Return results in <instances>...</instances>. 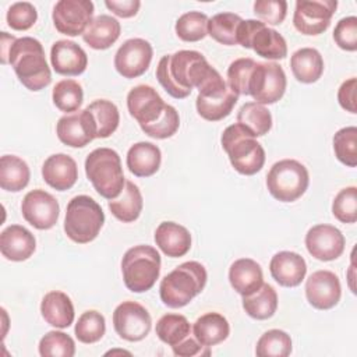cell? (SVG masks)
<instances>
[{
    "instance_id": "36",
    "label": "cell",
    "mask_w": 357,
    "mask_h": 357,
    "mask_svg": "<svg viewBox=\"0 0 357 357\" xmlns=\"http://www.w3.org/2000/svg\"><path fill=\"white\" fill-rule=\"evenodd\" d=\"M237 123L257 138L268 134L272 127V116L264 105L247 102L237 113Z\"/></svg>"
},
{
    "instance_id": "43",
    "label": "cell",
    "mask_w": 357,
    "mask_h": 357,
    "mask_svg": "<svg viewBox=\"0 0 357 357\" xmlns=\"http://www.w3.org/2000/svg\"><path fill=\"white\" fill-rule=\"evenodd\" d=\"M333 151L339 162L349 167L357 166V128L343 127L333 135Z\"/></svg>"
},
{
    "instance_id": "54",
    "label": "cell",
    "mask_w": 357,
    "mask_h": 357,
    "mask_svg": "<svg viewBox=\"0 0 357 357\" xmlns=\"http://www.w3.org/2000/svg\"><path fill=\"white\" fill-rule=\"evenodd\" d=\"M113 353H127V354H130L128 351H124V350H112V351H107L106 354H113Z\"/></svg>"
},
{
    "instance_id": "22",
    "label": "cell",
    "mask_w": 357,
    "mask_h": 357,
    "mask_svg": "<svg viewBox=\"0 0 357 357\" xmlns=\"http://www.w3.org/2000/svg\"><path fill=\"white\" fill-rule=\"evenodd\" d=\"M42 177L47 185L57 191L70 190L78 178L75 160L66 153L49 156L42 166Z\"/></svg>"
},
{
    "instance_id": "7",
    "label": "cell",
    "mask_w": 357,
    "mask_h": 357,
    "mask_svg": "<svg viewBox=\"0 0 357 357\" xmlns=\"http://www.w3.org/2000/svg\"><path fill=\"white\" fill-rule=\"evenodd\" d=\"M126 287L132 293H144L153 287L160 273V255L151 245H134L121 259Z\"/></svg>"
},
{
    "instance_id": "5",
    "label": "cell",
    "mask_w": 357,
    "mask_h": 357,
    "mask_svg": "<svg viewBox=\"0 0 357 357\" xmlns=\"http://www.w3.org/2000/svg\"><path fill=\"white\" fill-rule=\"evenodd\" d=\"M220 141L231 166L240 174L252 176L264 167L265 151L262 145L238 123L229 126Z\"/></svg>"
},
{
    "instance_id": "10",
    "label": "cell",
    "mask_w": 357,
    "mask_h": 357,
    "mask_svg": "<svg viewBox=\"0 0 357 357\" xmlns=\"http://www.w3.org/2000/svg\"><path fill=\"white\" fill-rule=\"evenodd\" d=\"M286 85V74L278 63H257L250 77L248 95L257 103L272 105L282 99Z\"/></svg>"
},
{
    "instance_id": "6",
    "label": "cell",
    "mask_w": 357,
    "mask_h": 357,
    "mask_svg": "<svg viewBox=\"0 0 357 357\" xmlns=\"http://www.w3.org/2000/svg\"><path fill=\"white\" fill-rule=\"evenodd\" d=\"M105 223L100 205L88 195H77L67 204L64 231L70 240L86 244L95 240Z\"/></svg>"
},
{
    "instance_id": "19",
    "label": "cell",
    "mask_w": 357,
    "mask_h": 357,
    "mask_svg": "<svg viewBox=\"0 0 357 357\" xmlns=\"http://www.w3.org/2000/svg\"><path fill=\"white\" fill-rule=\"evenodd\" d=\"M50 63L57 74L73 77L85 71L88 66V56L78 43L61 39L52 45Z\"/></svg>"
},
{
    "instance_id": "21",
    "label": "cell",
    "mask_w": 357,
    "mask_h": 357,
    "mask_svg": "<svg viewBox=\"0 0 357 357\" xmlns=\"http://www.w3.org/2000/svg\"><path fill=\"white\" fill-rule=\"evenodd\" d=\"M272 278L283 287L298 286L307 273L304 258L293 251H280L275 254L269 262Z\"/></svg>"
},
{
    "instance_id": "11",
    "label": "cell",
    "mask_w": 357,
    "mask_h": 357,
    "mask_svg": "<svg viewBox=\"0 0 357 357\" xmlns=\"http://www.w3.org/2000/svg\"><path fill=\"white\" fill-rule=\"evenodd\" d=\"M337 7L336 0H297L293 24L304 35H319L325 32Z\"/></svg>"
},
{
    "instance_id": "34",
    "label": "cell",
    "mask_w": 357,
    "mask_h": 357,
    "mask_svg": "<svg viewBox=\"0 0 357 357\" xmlns=\"http://www.w3.org/2000/svg\"><path fill=\"white\" fill-rule=\"evenodd\" d=\"M31 172L25 160L15 155H4L0 159V187L6 191L18 192L29 183Z\"/></svg>"
},
{
    "instance_id": "29",
    "label": "cell",
    "mask_w": 357,
    "mask_h": 357,
    "mask_svg": "<svg viewBox=\"0 0 357 357\" xmlns=\"http://www.w3.org/2000/svg\"><path fill=\"white\" fill-rule=\"evenodd\" d=\"M120 32V22L110 15L102 14L91 21L82 33V39L89 47L95 50H105L119 39Z\"/></svg>"
},
{
    "instance_id": "49",
    "label": "cell",
    "mask_w": 357,
    "mask_h": 357,
    "mask_svg": "<svg viewBox=\"0 0 357 357\" xmlns=\"http://www.w3.org/2000/svg\"><path fill=\"white\" fill-rule=\"evenodd\" d=\"M254 13L265 25H279L286 18L287 3L284 0H257Z\"/></svg>"
},
{
    "instance_id": "28",
    "label": "cell",
    "mask_w": 357,
    "mask_h": 357,
    "mask_svg": "<svg viewBox=\"0 0 357 357\" xmlns=\"http://www.w3.org/2000/svg\"><path fill=\"white\" fill-rule=\"evenodd\" d=\"M237 100L238 95L227 86L225 91L220 92L198 95L195 99V106L198 114L202 119L208 121H219L231 113Z\"/></svg>"
},
{
    "instance_id": "51",
    "label": "cell",
    "mask_w": 357,
    "mask_h": 357,
    "mask_svg": "<svg viewBox=\"0 0 357 357\" xmlns=\"http://www.w3.org/2000/svg\"><path fill=\"white\" fill-rule=\"evenodd\" d=\"M356 86H357V79L349 78L344 82H342V85L339 86L337 91V102L339 105L350 113H357V107H356Z\"/></svg>"
},
{
    "instance_id": "32",
    "label": "cell",
    "mask_w": 357,
    "mask_h": 357,
    "mask_svg": "<svg viewBox=\"0 0 357 357\" xmlns=\"http://www.w3.org/2000/svg\"><path fill=\"white\" fill-rule=\"evenodd\" d=\"M85 110L89 114L95 138H107L117 130L120 113L113 102L107 99H98L89 103Z\"/></svg>"
},
{
    "instance_id": "53",
    "label": "cell",
    "mask_w": 357,
    "mask_h": 357,
    "mask_svg": "<svg viewBox=\"0 0 357 357\" xmlns=\"http://www.w3.org/2000/svg\"><path fill=\"white\" fill-rule=\"evenodd\" d=\"M202 346L194 336H188L185 337L183 342L177 343L176 346H172V350L176 356H181V357H190V356H195V354H202Z\"/></svg>"
},
{
    "instance_id": "45",
    "label": "cell",
    "mask_w": 357,
    "mask_h": 357,
    "mask_svg": "<svg viewBox=\"0 0 357 357\" xmlns=\"http://www.w3.org/2000/svg\"><path fill=\"white\" fill-rule=\"evenodd\" d=\"M257 61L250 57L236 59L227 68V85L237 95H248V82Z\"/></svg>"
},
{
    "instance_id": "44",
    "label": "cell",
    "mask_w": 357,
    "mask_h": 357,
    "mask_svg": "<svg viewBox=\"0 0 357 357\" xmlns=\"http://www.w3.org/2000/svg\"><path fill=\"white\" fill-rule=\"evenodd\" d=\"M39 354L42 357H73L75 343L67 333L50 331L39 342Z\"/></svg>"
},
{
    "instance_id": "33",
    "label": "cell",
    "mask_w": 357,
    "mask_h": 357,
    "mask_svg": "<svg viewBox=\"0 0 357 357\" xmlns=\"http://www.w3.org/2000/svg\"><path fill=\"white\" fill-rule=\"evenodd\" d=\"M142 194L132 181H126L120 197L109 199V209L112 215L123 223L137 220L142 212Z\"/></svg>"
},
{
    "instance_id": "30",
    "label": "cell",
    "mask_w": 357,
    "mask_h": 357,
    "mask_svg": "<svg viewBox=\"0 0 357 357\" xmlns=\"http://www.w3.org/2000/svg\"><path fill=\"white\" fill-rule=\"evenodd\" d=\"M230 333L227 319L219 312H206L201 315L192 325L194 337L205 347L222 343Z\"/></svg>"
},
{
    "instance_id": "52",
    "label": "cell",
    "mask_w": 357,
    "mask_h": 357,
    "mask_svg": "<svg viewBox=\"0 0 357 357\" xmlns=\"http://www.w3.org/2000/svg\"><path fill=\"white\" fill-rule=\"evenodd\" d=\"M105 6L112 13H114L117 17L130 18L138 13L141 1H138V0H106Z\"/></svg>"
},
{
    "instance_id": "25",
    "label": "cell",
    "mask_w": 357,
    "mask_h": 357,
    "mask_svg": "<svg viewBox=\"0 0 357 357\" xmlns=\"http://www.w3.org/2000/svg\"><path fill=\"white\" fill-rule=\"evenodd\" d=\"M229 282L241 296H248L261 287L264 275L259 264L251 258L236 259L229 269Z\"/></svg>"
},
{
    "instance_id": "41",
    "label": "cell",
    "mask_w": 357,
    "mask_h": 357,
    "mask_svg": "<svg viewBox=\"0 0 357 357\" xmlns=\"http://www.w3.org/2000/svg\"><path fill=\"white\" fill-rule=\"evenodd\" d=\"M208 17L201 11H188L176 21V33L184 42H198L208 35Z\"/></svg>"
},
{
    "instance_id": "31",
    "label": "cell",
    "mask_w": 357,
    "mask_h": 357,
    "mask_svg": "<svg viewBox=\"0 0 357 357\" xmlns=\"http://www.w3.org/2000/svg\"><path fill=\"white\" fill-rule=\"evenodd\" d=\"M290 67L294 78L303 84L318 81L324 73V59L314 47H301L291 54Z\"/></svg>"
},
{
    "instance_id": "24",
    "label": "cell",
    "mask_w": 357,
    "mask_h": 357,
    "mask_svg": "<svg viewBox=\"0 0 357 357\" xmlns=\"http://www.w3.org/2000/svg\"><path fill=\"white\" fill-rule=\"evenodd\" d=\"M155 243L165 255L178 258L190 251L191 234L178 223L162 222L155 230Z\"/></svg>"
},
{
    "instance_id": "46",
    "label": "cell",
    "mask_w": 357,
    "mask_h": 357,
    "mask_svg": "<svg viewBox=\"0 0 357 357\" xmlns=\"http://www.w3.org/2000/svg\"><path fill=\"white\" fill-rule=\"evenodd\" d=\"M332 213L342 223H354L357 220V188L354 185L340 190L333 202Z\"/></svg>"
},
{
    "instance_id": "14",
    "label": "cell",
    "mask_w": 357,
    "mask_h": 357,
    "mask_svg": "<svg viewBox=\"0 0 357 357\" xmlns=\"http://www.w3.org/2000/svg\"><path fill=\"white\" fill-rule=\"evenodd\" d=\"M21 212L24 219L35 229L49 230L57 223L60 206L52 194L36 188L24 197Z\"/></svg>"
},
{
    "instance_id": "9",
    "label": "cell",
    "mask_w": 357,
    "mask_h": 357,
    "mask_svg": "<svg viewBox=\"0 0 357 357\" xmlns=\"http://www.w3.org/2000/svg\"><path fill=\"white\" fill-rule=\"evenodd\" d=\"M237 45L252 49L268 60H280L287 56L286 39L273 28L257 20H243L237 28Z\"/></svg>"
},
{
    "instance_id": "37",
    "label": "cell",
    "mask_w": 357,
    "mask_h": 357,
    "mask_svg": "<svg viewBox=\"0 0 357 357\" xmlns=\"http://www.w3.org/2000/svg\"><path fill=\"white\" fill-rule=\"evenodd\" d=\"M241 21V17L234 13L215 14L208 20V35L222 45H237V28Z\"/></svg>"
},
{
    "instance_id": "35",
    "label": "cell",
    "mask_w": 357,
    "mask_h": 357,
    "mask_svg": "<svg viewBox=\"0 0 357 357\" xmlns=\"http://www.w3.org/2000/svg\"><path fill=\"white\" fill-rule=\"evenodd\" d=\"M243 308L254 319L271 318L278 308L276 290L271 284L262 283L254 293L243 296Z\"/></svg>"
},
{
    "instance_id": "18",
    "label": "cell",
    "mask_w": 357,
    "mask_h": 357,
    "mask_svg": "<svg viewBox=\"0 0 357 357\" xmlns=\"http://www.w3.org/2000/svg\"><path fill=\"white\" fill-rule=\"evenodd\" d=\"M342 296L339 278L331 271H317L305 282V297L317 310L333 308Z\"/></svg>"
},
{
    "instance_id": "3",
    "label": "cell",
    "mask_w": 357,
    "mask_h": 357,
    "mask_svg": "<svg viewBox=\"0 0 357 357\" xmlns=\"http://www.w3.org/2000/svg\"><path fill=\"white\" fill-rule=\"evenodd\" d=\"M206 279L208 273L202 264L197 261L183 262L162 279L160 300L170 308H181L204 290Z\"/></svg>"
},
{
    "instance_id": "38",
    "label": "cell",
    "mask_w": 357,
    "mask_h": 357,
    "mask_svg": "<svg viewBox=\"0 0 357 357\" xmlns=\"http://www.w3.org/2000/svg\"><path fill=\"white\" fill-rule=\"evenodd\" d=\"M156 335L163 343L176 346L191 335V326L181 314H166L156 322Z\"/></svg>"
},
{
    "instance_id": "20",
    "label": "cell",
    "mask_w": 357,
    "mask_h": 357,
    "mask_svg": "<svg viewBox=\"0 0 357 357\" xmlns=\"http://www.w3.org/2000/svg\"><path fill=\"white\" fill-rule=\"evenodd\" d=\"M56 134L64 145L71 148H82L95 139V131L85 109L60 117L56 124Z\"/></svg>"
},
{
    "instance_id": "40",
    "label": "cell",
    "mask_w": 357,
    "mask_h": 357,
    "mask_svg": "<svg viewBox=\"0 0 357 357\" xmlns=\"http://www.w3.org/2000/svg\"><path fill=\"white\" fill-rule=\"evenodd\" d=\"M291 353V339L282 329L266 331L257 342L258 357H287Z\"/></svg>"
},
{
    "instance_id": "4",
    "label": "cell",
    "mask_w": 357,
    "mask_h": 357,
    "mask_svg": "<svg viewBox=\"0 0 357 357\" xmlns=\"http://www.w3.org/2000/svg\"><path fill=\"white\" fill-rule=\"evenodd\" d=\"M85 173L96 192L113 199L119 197L126 184L119 153L112 148H96L85 159Z\"/></svg>"
},
{
    "instance_id": "27",
    "label": "cell",
    "mask_w": 357,
    "mask_h": 357,
    "mask_svg": "<svg viewBox=\"0 0 357 357\" xmlns=\"http://www.w3.org/2000/svg\"><path fill=\"white\" fill-rule=\"evenodd\" d=\"M40 314L43 319L56 328H68L74 321V305L71 298L59 290L45 294L40 303Z\"/></svg>"
},
{
    "instance_id": "50",
    "label": "cell",
    "mask_w": 357,
    "mask_h": 357,
    "mask_svg": "<svg viewBox=\"0 0 357 357\" xmlns=\"http://www.w3.org/2000/svg\"><path fill=\"white\" fill-rule=\"evenodd\" d=\"M333 39L343 50H357V18L350 15L339 20L333 31Z\"/></svg>"
},
{
    "instance_id": "23",
    "label": "cell",
    "mask_w": 357,
    "mask_h": 357,
    "mask_svg": "<svg viewBox=\"0 0 357 357\" xmlns=\"http://www.w3.org/2000/svg\"><path fill=\"white\" fill-rule=\"evenodd\" d=\"M36 248V240L33 234L20 225H11L6 227L0 234V251L1 255L14 262L28 259Z\"/></svg>"
},
{
    "instance_id": "12",
    "label": "cell",
    "mask_w": 357,
    "mask_h": 357,
    "mask_svg": "<svg viewBox=\"0 0 357 357\" xmlns=\"http://www.w3.org/2000/svg\"><path fill=\"white\" fill-rule=\"evenodd\" d=\"M93 3L91 0H60L53 7V24L67 36H78L85 32L93 20Z\"/></svg>"
},
{
    "instance_id": "48",
    "label": "cell",
    "mask_w": 357,
    "mask_h": 357,
    "mask_svg": "<svg viewBox=\"0 0 357 357\" xmlns=\"http://www.w3.org/2000/svg\"><path fill=\"white\" fill-rule=\"evenodd\" d=\"M7 24L15 31L29 29L38 20V13L29 1H18L11 4L6 15Z\"/></svg>"
},
{
    "instance_id": "42",
    "label": "cell",
    "mask_w": 357,
    "mask_h": 357,
    "mask_svg": "<svg viewBox=\"0 0 357 357\" xmlns=\"http://www.w3.org/2000/svg\"><path fill=\"white\" fill-rule=\"evenodd\" d=\"M74 332L81 343H96L106 332L105 317L95 310H88L79 315Z\"/></svg>"
},
{
    "instance_id": "2",
    "label": "cell",
    "mask_w": 357,
    "mask_h": 357,
    "mask_svg": "<svg viewBox=\"0 0 357 357\" xmlns=\"http://www.w3.org/2000/svg\"><path fill=\"white\" fill-rule=\"evenodd\" d=\"M7 63L11 64L20 82L29 91H40L52 81L43 46L32 36L17 38L11 43Z\"/></svg>"
},
{
    "instance_id": "17",
    "label": "cell",
    "mask_w": 357,
    "mask_h": 357,
    "mask_svg": "<svg viewBox=\"0 0 357 357\" xmlns=\"http://www.w3.org/2000/svg\"><path fill=\"white\" fill-rule=\"evenodd\" d=\"M130 116L138 121L139 127L155 123L163 113L166 103L151 85H137L127 95Z\"/></svg>"
},
{
    "instance_id": "47",
    "label": "cell",
    "mask_w": 357,
    "mask_h": 357,
    "mask_svg": "<svg viewBox=\"0 0 357 357\" xmlns=\"http://www.w3.org/2000/svg\"><path fill=\"white\" fill-rule=\"evenodd\" d=\"M180 127V117L172 105H166L162 116L152 124L141 127V130L156 139H165L176 134Z\"/></svg>"
},
{
    "instance_id": "8",
    "label": "cell",
    "mask_w": 357,
    "mask_h": 357,
    "mask_svg": "<svg viewBox=\"0 0 357 357\" xmlns=\"http://www.w3.org/2000/svg\"><path fill=\"white\" fill-rule=\"evenodd\" d=\"M307 167L294 159H282L272 165L266 174V187L273 198L280 202L298 199L308 188Z\"/></svg>"
},
{
    "instance_id": "13",
    "label": "cell",
    "mask_w": 357,
    "mask_h": 357,
    "mask_svg": "<svg viewBox=\"0 0 357 357\" xmlns=\"http://www.w3.org/2000/svg\"><path fill=\"white\" fill-rule=\"evenodd\" d=\"M116 333L128 342H138L148 336L152 319L146 308L135 301H123L113 312Z\"/></svg>"
},
{
    "instance_id": "39",
    "label": "cell",
    "mask_w": 357,
    "mask_h": 357,
    "mask_svg": "<svg viewBox=\"0 0 357 357\" xmlns=\"http://www.w3.org/2000/svg\"><path fill=\"white\" fill-rule=\"evenodd\" d=\"M52 99L59 110L64 113H73L82 105V86L75 79H61L54 85Z\"/></svg>"
},
{
    "instance_id": "26",
    "label": "cell",
    "mask_w": 357,
    "mask_h": 357,
    "mask_svg": "<svg viewBox=\"0 0 357 357\" xmlns=\"http://www.w3.org/2000/svg\"><path fill=\"white\" fill-rule=\"evenodd\" d=\"M127 167L137 177H149L155 174L162 162L160 149L152 142H137L127 152Z\"/></svg>"
},
{
    "instance_id": "15",
    "label": "cell",
    "mask_w": 357,
    "mask_h": 357,
    "mask_svg": "<svg viewBox=\"0 0 357 357\" xmlns=\"http://www.w3.org/2000/svg\"><path fill=\"white\" fill-rule=\"evenodd\" d=\"M153 49L142 38L126 40L114 54V67L124 78H137L142 75L152 61Z\"/></svg>"
},
{
    "instance_id": "16",
    "label": "cell",
    "mask_w": 357,
    "mask_h": 357,
    "mask_svg": "<svg viewBox=\"0 0 357 357\" xmlns=\"http://www.w3.org/2000/svg\"><path fill=\"white\" fill-rule=\"evenodd\" d=\"M344 236L332 225H315L305 234L308 252L319 261H333L344 251Z\"/></svg>"
},
{
    "instance_id": "1",
    "label": "cell",
    "mask_w": 357,
    "mask_h": 357,
    "mask_svg": "<svg viewBox=\"0 0 357 357\" xmlns=\"http://www.w3.org/2000/svg\"><path fill=\"white\" fill-rule=\"evenodd\" d=\"M156 78L176 99L187 98L194 88L199 95L222 91L227 82L197 50H178L163 56L156 67Z\"/></svg>"
}]
</instances>
